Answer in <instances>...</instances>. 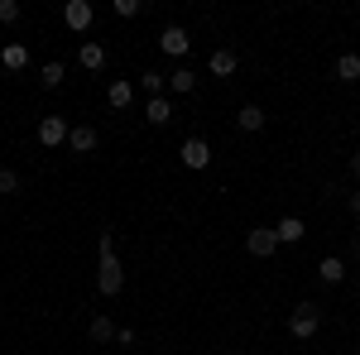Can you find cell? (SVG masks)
Instances as JSON below:
<instances>
[{
    "instance_id": "obj_6",
    "label": "cell",
    "mask_w": 360,
    "mask_h": 355,
    "mask_svg": "<svg viewBox=\"0 0 360 355\" xmlns=\"http://www.w3.org/2000/svg\"><path fill=\"white\" fill-rule=\"evenodd\" d=\"M159 49H164L168 58H183L188 49H193V34H188L183 25H168L164 34H159Z\"/></svg>"
},
{
    "instance_id": "obj_23",
    "label": "cell",
    "mask_w": 360,
    "mask_h": 355,
    "mask_svg": "<svg viewBox=\"0 0 360 355\" xmlns=\"http://www.w3.org/2000/svg\"><path fill=\"white\" fill-rule=\"evenodd\" d=\"M25 10H20V0H0V25H15Z\"/></svg>"
},
{
    "instance_id": "obj_15",
    "label": "cell",
    "mask_w": 360,
    "mask_h": 355,
    "mask_svg": "<svg viewBox=\"0 0 360 355\" xmlns=\"http://www.w3.org/2000/svg\"><path fill=\"white\" fill-rule=\"evenodd\" d=\"M139 91H149V101H154V96H168V77L159 67H144V72H139Z\"/></svg>"
},
{
    "instance_id": "obj_7",
    "label": "cell",
    "mask_w": 360,
    "mask_h": 355,
    "mask_svg": "<svg viewBox=\"0 0 360 355\" xmlns=\"http://www.w3.org/2000/svg\"><path fill=\"white\" fill-rule=\"evenodd\" d=\"M178 159H183V168H207L212 164V144H207V139H183Z\"/></svg>"
},
{
    "instance_id": "obj_9",
    "label": "cell",
    "mask_w": 360,
    "mask_h": 355,
    "mask_svg": "<svg viewBox=\"0 0 360 355\" xmlns=\"http://www.w3.org/2000/svg\"><path fill=\"white\" fill-rule=\"evenodd\" d=\"M106 101H111L115 110H125V106H135V82L130 77H115L111 86H106Z\"/></svg>"
},
{
    "instance_id": "obj_24",
    "label": "cell",
    "mask_w": 360,
    "mask_h": 355,
    "mask_svg": "<svg viewBox=\"0 0 360 355\" xmlns=\"http://www.w3.org/2000/svg\"><path fill=\"white\" fill-rule=\"evenodd\" d=\"M139 10H144L139 0H115V15H120V20H135Z\"/></svg>"
},
{
    "instance_id": "obj_5",
    "label": "cell",
    "mask_w": 360,
    "mask_h": 355,
    "mask_svg": "<svg viewBox=\"0 0 360 355\" xmlns=\"http://www.w3.org/2000/svg\"><path fill=\"white\" fill-rule=\"evenodd\" d=\"M68 135H72V125H68L63 115H44V120H39V144L58 149V144H68Z\"/></svg>"
},
{
    "instance_id": "obj_16",
    "label": "cell",
    "mask_w": 360,
    "mask_h": 355,
    "mask_svg": "<svg viewBox=\"0 0 360 355\" xmlns=\"http://www.w3.org/2000/svg\"><path fill=\"white\" fill-rule=\"evenodd\" d=\"M0 63H5L10 72H25L29 67V49L25 44H5V49H0Z\"/></svg>"
},
{
    "instance_id": "obj_27",
    "label": "cell",
    "mask_w": 360,
    "mask_h": 355,
    "mask_svg": "<svg viewBox=\"0 0 360 355\" xmlns=\"http://www.w3.org/2000/svg\"><path fill=\"white\" fill-rule=\"evenodd\" d=\"M356 254H360V235H356Z\"/></svg>"
},
{
    "instance_id": "obj_28",
    "label": "cell",
    "mask_w": 360,
    "mask_h": 355,
    "mask_svg": "<svg viewBox=\"0 0 360 355\" xmlns=\"http://www.w3.org/2000/svg\"><path fill=\"white\" fill-rule=\"evenodd\" d=\"M231 355H240V351H231Z\"/></svg>"
},
{
    "instance_id": "obj_20",
    "label": "cell",
    "mask_w": 360,
    "mask_h": 355,
    "mask_svg": "<svg viewBox=\"0 0 360 355\" xmlns=\"http://www.w3.org/2000/svg\"><path fill=\"white\" fill-rule=\"evenodd\" d=\"M63 77H68V67H63V63H44V67H39V82L49 86V91H58Z\"/></svg>"
},
{
    "instance_id": "obj_4",
    "label": "cell",
    "mask_w": 360,
    "mask_h": 355,
    "mask_svg": "<svg viewBox=\"0 0 360 355\" xmlns=\"http://www.w3.org/2000/svg\"><path fill=\"white\" fill-rule=\"evenodd\" d=\"M91 20H96L91 0H68V5H63V25L72 29V34H86V29H91Z\"/></svg>"
},
{
    "instance_id": "obj_8",
    "label": "cell",
    "mask_w": 360,
    "mask_h": 355,
    "mask_svg": "<svg viewBox=\"0 0 360 355\" xmlns=\"http://www.w3.org/2000/svg\"><path fill=\"white\" fill-rule=\"evenodd\" d=\"M274 235H278V245H298V240L307 235V221L303 217H283L274 226Z\"/></svg>"
},
{
    "instance_id": "obj_26",
    "label": "cell",
    "mask_w": 360,
    "mask_h": 355,
    "mask_svg": "<svg viewBox=\"0 0 360 355\" xmlns=\"http://www.w3.org/2000/svg\"><path fill=\"white\" fill-rule=\"evenodd\" d=\"M351 173H356V178H360V154H351Z\"/></svg>"
},
{
    "instance_id": "obj_3",
    "label": "cell",
    "mask_w": 360,
    "mask_h": 355,
    "mask_svg": "<svg viewBox=\"0 0 360 355\" xmlns=\"http://www.w3.org/2000/svg\"><path fill=\"white\" fill-rule=\"evenodd\" d=\"M274 250H278L274 226H255V231H245V254H255V259H269Z\"/></svg>"
},
{
    "instance_id": "obj_10",
    "label": "cell",
    "mask_w": 360,
    "mask_h": 355,
    "mask_svg": "<svg viewBox=\"0 0 360 355\" xmlns=\"http://www.w3.org/2000/svg\"><path fill=\"white\" fill-rule=\"evenodd\" d=\"M115 322L111 317H106V312H96V317H91V327H86V336H91V341H96V346H115Z\"/></svg>"
},
{
    "instance_id": "obj_19",
    "label": "cell",
    "mask_w": 360,
    "mask_h": 355,
    "mask_svg": "<svg viewBox=\"0 0 360 355\" xmlns=\"http://www.w3.org/2000/svg\"><path fill=\"white\" fill-rule=\"evenodd\" d=\"M336 82H360V53L336 58Z\"/></svg>"
},
{
    "instance_id": "obj_1",
    "label": "cell",
    "mask_w": 360,
    "mask_h": 355,
    "mask_svg": "<svg viewBox=\"0 0 360 355\" xmlns=\"http://www.w3.org/2000/svg\"><path fill=\"white\" fill-rule=\"evenodd\" d=\"M96 288H101V298H115V293L125 288V264L115 259V235H111V231H101V259H96Z\"/></svg>"
},
{
    "instance_id": "obj_12",
    "label": "cell",
    "mask_w": 360,
    "mask_h": 355,
    "mask_svg": "<svg viewBox=\"0 0 360 355\" xmlns=\"http://www.w3.org/2000/svg\"><path fill=\"white\" fill-rule=\"evenodd\" d=\"M236 63H240L236 49H217V53L207 58V72H212V77H231V72H236Z\"/></svg>"
},
{
    "instance_id": "obj_13",
    "label": "cell",
    "mask_w": 360,
    "mask_h": 355,
    "mask_svg": "<svg viewBox=\"0 0 360 355\" xmlns=\"http://www.w3.org/2000/svg\"><path fill=\"white\" fill-rule=\"evenodd\" d=\"M173 115H178V110H173V101H168V96H154V101H144V120H149V125H168Z\"/></svg>"
},
{
    "instance_id": "obj_14",
    "label": "cell",
    "mask_w": 360,
    "mask_h": 355,
    "mask_svg": "<svg viewBox=\"0 0 360 355\" xmlns=\"http://www.w3.org/2000/svg\"><path fill=\"white\" fill-rule=\"evenodd\" d=\"M68 149H72V154H91V149H96V125H72Z\"/></svg>"
},
{
    "instance_id": "obj_2",
    "label": "cell",
    "mask_w": 360,
    "mask_h": 355,
    "mask_svg": "<svg viewBox=\"0 0 360 355\" xmlns=\"http://www.w3.org/2000/svg\"><path fill=\"white\" fill-rule=\"evenodd\" d=\"M317 327H322V307H317V302H298L293 317H288V331H293L298 341H312Z\"/></svg>"
},
{
    "instance_id": "obj_17",
    "label": "cell",
    "mask_w": 360,
    "mask_h": 355,
    "mask_svg": "<svg viewBox=\"0 0 360 355\" xmlns=\"http://www.w3.org/2000/svg\"><path fill=\"white\" fill-rule=\"evenodd\" d=\"M168 91H178V96L197 91V72L193 67H173V72H168Z\"/></svg>"
},
{
    "instance_id": "obj_29",
    "label": "cell",
    "mask_w": 360,
    "mask_h": 355,
    "mask_svg": "<svg viewBox=\"0 0 360 355\" xmlns=\"http://www.w3.org/2000/svg\"><path fill=\"white\" fill-rule=\"evenodd\" d=\"M356 288H360V278H356Z\"/></svg>"
},
{
    "instance_id": "obj_11",
    "label": "cell",
    "mask_w": 360,
    "mask_h": 355,
    "mask_svg": "<svg viewBox=\"0 0 360 355\" xmlns=\"http://www.w3.org/2000/svg\"><path fill=\"white\" fill-rule=\"evenodd\" d=\"M77 63H82L86 72H101V67H106V49H101L96 39H86L82 49H77Z\"/></svg>"
},
{
    "instance_id": "obj_18",
    "label": "cell",
    "mask_w": 360,
    "mask_h": 355,
    "mask_svg": "<svg viewBox=\"0 0 360 355\" xmlns=\"http://www.w3.org/2000/svg\"><path fill=\"white\" fill-rule=\"evenodd\" d=\"M264 120H269V115H264L259 106H240V110H236V125H240L245 135H255V130H264Z\"/></svg>"
},
{
    "instance_id": "obj_21",
    "label": "cell",
    "mask_w": 360,
    "mask_h": 355,
    "mask_svg": "<svg viewBox=\"0 0 360 355\" xmlns=\"http://www.w3.org/2000/svg\"><path fill=\"white\" fill-rule=\"evenodd\" d=\"M317 273H322V283H341V278H346V264H341L336 254H327V259L317 264Z\"/></svg>"
},
{
    "instance_id": "obj_22",
    "label": "cell",
    "mask_w": 360,
    "mask_h": 355,
    "mask_svg": "<svg viewBox=\"0 0 360 355\" xmlns=\"http://www.w3.org/2000/svg\"><path fill=\"white\" fill-rule=\"evenodd\" d=\"M20 192V173L15 168H0V197H15Z\"/></svg>"
},
{
    "instance_id": "obj_25",
    "label": "cell",
    "mask_w": 360,
    "mask_h": 355,
    "mask_svg": "<svg viewBox=\"0 0 360 355\" xmlns=\"http://www.w3.org/2000/svg\"><path fill=\"white\" fill-rule=\"evenodd\" d=\"M346 207H351V212L360 217V192H351V197H346Z\"/></svg>"
}]
</instances>
